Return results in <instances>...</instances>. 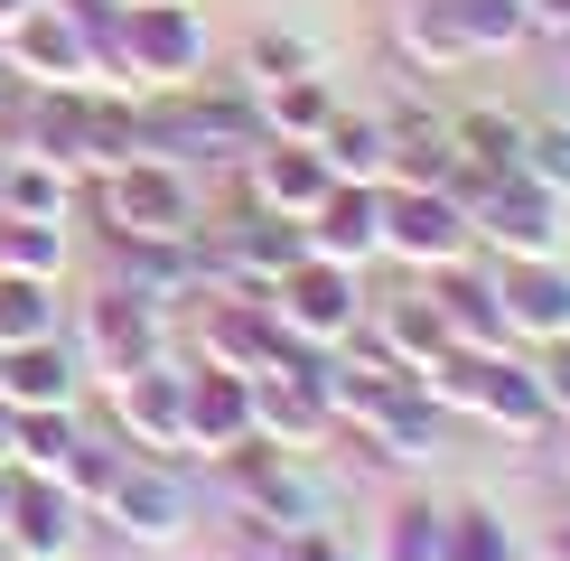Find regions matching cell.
<instances>
[{"label": "cell", "mask_w": 570, "mask_h": 561, "mask_svg": "<svg viewBox=\"0 0 570 561\" xmlns=\"http://www.w3.org/2000/svg\"><path fill=\"white\" fill-rule=\"evenodd\" d=\"M431 291V309H440V327H449V346H468V356H495V346H514V327H505V291H495V263H449V272H431L421 280Z\"/></svg>", "instance_id": "7"}, {"label": "cell", "mask_w": 570, "mask_h": 561, "mask_svg": "<svg viewBox=\"0 0 570 561\" xmlns=\"http://www.w3.org/2000/svg\"><path fill=\"white\" fill-rule=\"evenodd\" d=\"M112 412H122V431L140 440L150 459H178L187 450V374L159 356L140 374H112Z\"/></svg>", "instance_id": "10"}, {"label": "cell", "mask_w": 570, "mask_h": 561, "mask_svg": "<svg viewBox=\"0 0 570 561\" xmlns=\"http://www.w3.org/2000/svg\"><path fill=\"white\" fill-rule=\"evenodd\" d=\"M365 337L384 346L412 384L449 356V327H440V309H431V291H402V299H384V309H365Z\"/></svg>", "instance_id": "19"}, {"label": "cell", "mask_w": 570, "mask_h": 561, "mask_svg": "<svg viewBox=\"0 0 570 561\" xmlns=\"http://www.w3.org/2000/svg\"><path fill=\"white\" fill-rule=\"evenodd\" d=\"M38 10V0H0V29H19V19H29Z\"/></svg>", "instance_id": "35"}, {"label": "cell", "mask_w": 570, "mask_h": 561, "mask_svg": "<svg viewBox=\"0 0 570 561\" xmlns=\"http://www.w3.org/2000/svg\"><path fill=\"white\" fill-rule=\"evenodd\" d=\"M253 440V374H225V365H197L187 374V450L225 459Z\"/></svg>", "instance_id": "15"}, {"label": "cell", "mask_w": 570, "mask_h": 561, "mask_svg": "<svg viewBox=\"0 0 570 561\" xmlns=\"http://www.w3.org/2000/svg\"><path fill=\"white\" fill-rule=\"evenodd\" d=\"M225 486H234V505H244L263 533H299V524H327V514H337V486H327L318 450L244 440V450H225Z\"/></svg>", "instance_id": "1"}, {"label": "cell", "mask_w": 570, "mask_h": 561, "mask_svg": "<svg viewBox=\"0 0 570 561\" xmlns=\"http://www.w3.org/2000/svg\"><path fill=\"white\" fill-rule=\"evenodd\" d=\"M299 234H308V253H327V263L365 272L374 253H384V187H355V178H337V187H327V197L299 216Z\"/></svg>", "instance_id": "11"}, {"label": "cell", "mask_w": 570, "mask_h": 561, "mask_svg": "<svg viewBox=\"0 0 570 561\" xmlns=\"http://www.w3.org/2000/svg\"><path fill=\"white\" fill-rule=\"evenodd\" d=\"M0 197H10V216H66V169L57 159H19V169H0Z\"/></svg>", "instance_id": "29"}, {"label": "cell", "mask_w": 570, "mask_h": 561, "mask_svg": "<svg viewBox=\"0 0 570 561\" xmlns=\"http://www.w3.org/2000/svg\"><path fill=\"white\" fill-rule=\"evenodd\" d=\"M308 150L327 159V178H355V187H384V169H393V131H384V112H327V131L308 140Z\"/></svg>", "instance_id": "21"}, {"label": "cell", "mask_w": 570, "mask_h": 561, "mask_svg": "<svg viewBox=\"0 0 570 561\" xmlns=\"http://www.w3.org/2000/svg\"><path fill=\"white\" fill-rule=\"evenodd\" d=\"M495 291H505L514 346L570 337V253H552V263H495Z\"/></svg>", "instance_id": "12"}, {"label": "cell", "mask_w": 570, "mask_h": 561, "mask_svg": "<svg viewBox=\"0 0 570 561\" xmlns=\"http://www.w3.org/2000/svg\"><path fill=\"white\" fill-rule=\"evenodd\" d=\"M384 253L402 272H449L478 253V225H468V206L449 197V187H384Z\"/></svg>", "instance_id": "6"}, {"label": "cell", "mask_w": 570, "mask_h": 561, "mask_svg": "<svg viewBox=\"0 0 570 561\" xmlns=\"http://www.w3.org/2000/svg\"><path fill=\"white\" fill-rule=\"evenodd\" d=\"M112 66L140 76V85H197V66H206V19L187 10V0H122Z\"/></svg>", "instance_id": "5"}, {"label": "cell", "mask_w": 570, "mask_h": 561, "mask_svg": "<svg viewBox=\"0 0 570 561\" xmlns=\"http://www.w3.org/2000/svg\"><path fill=\"white\" fill-rule=\"evenodd\" d=\"M112 478H122V450H104V440L66 450V496H112Z\"/></svg>", "instance_id": "32"}, {"label": "cell", "mask_w": 570, "mask_h": 561, "mask_svg": "<svg viewBox=\"0 0 570 561\" xmlns=\"http://www.w3.org/2000/svg\"><path fill=\"white\" fill-rule=\"evenodd\" d=\"M393 47H402V66L412 76H468L478 66V47H468V29H459V10L449 0H393Z\"/></svg>", "instance_id": "16"}, {"label": "cell", "mask_w": 570, "mask_h": 561, "mask_svg": "<svg viewBox=\"0 0 570 561\" xmlns=\"http://www.w3.org/2000/svg\"><path fill=\"white\" fill-rule=\"evenodd\" d=\"M272 561H355V543L337 524H299V533H272Z\"/></svg>", "instance_id": "33"}, {"label": "cell", "mask_w": 570, "mask_h": 561, "mask_svg": "<svg viewBox=\"0 0 570 561\" xmlns=\"http://www.w3.org/2000/svg\"><path fill=\"white\" fill-rule=\"evenodd\" d=\"M561 440H570V431H561ZM561 478H570V450H561Z\"/></svg>", "instance_id": "37"}, {"label": "cell", "mask_w": 570, "mask_h": 561, "mask_svg": "<svg viewBox=\"0 0 570 561\" xmlns=\"http://www.w3.org/2000/svg\"><path fill=\"white\" fill-rule=\"evenodd\" d=\"M468 225H478L487 263H552V253H570V206L552 187H533V178H495L468 206Z\"/></svg>", "instance_id": "3"}, {"label": "cell", "mask_w": 570, "mask_h": 561, "mask_svg": "<svg viewBox=\"0 0 570 561\" xmlns=\"http://www.w3.org/2000/svg\"><path fill=\"white\" fill-rule=\"evenodd\" d=\"M449 10H459V29H468V47H478V57H505V47L542 38L524 0H449Z\"/></svg>", "instance_id": "26"}, {"label": "cell", "mask_w": 570, "mask_h": 561, "mask_svg": "<svg viewBox=\"0 0 570 561\" xmlns=\"http://www.w3.org/2000/svg\"><path fill=\"white\" fill-rule=\"evenodd\" d=\"M104 216L122 244H187L197 234V187L178 159H122L104 169Z\"/></svg>", "instance_id": "4"}, {"label": "cell", "mask_w": 570, "mask_h": 561, "mask_svg": "<svg viewBox=\"0 0 570 561\" xmlns=\"http://www.w3.org/2000/svg\"><path fill=\"white\" fill-rule=\"evenodd\" d=\"M85 327H94V356H104V374H140V365L169 356V337H159V299H140V291H104Z\"/></svg>", "instance_id": "17"}, {"label": "cell", "mask_w": 570, "mask_h": 561, "mask_svg": "<svg viewBox=\"0 0 570 561\" xmlns=\"http://www.w3.org/2000/svg\"><path fill=\"white\" fill-rule=\"evenodd\" d=\"M524 178L552 187L570 206V112H533V140H524Z\"/></svg>", "instance_id": "30"}, {"label": "cell", "mask_w": 570, "mask_h": 561, "mask_svg": "<svg viewBox=\"0 0 570 561\" xmlns=\"http://www.w3.org/2000/svg\"><path fill=\"white\" fill-rule=\"evenodd\" d=\"M0 403H10V412H66V403H76V356H66L57 337L0 346Z\"/></svg>", "instance_id": "18"}, {"label": "cell", "mask_w": 570, "mask_h": 561, "mask_svg": "<svg viewBox=\"0 0 570 561\" xmlns=\"http://www.w3.org/2000/svg\"><path fill=\"white\" fill-rule=\"evenodd\" d=\"M112 524L131 533V543H178L187 524H197V505H187V478L169 459H122V478H112Z\"/></svg>", "instance_id": "9"}, {"label": "cell", "mask_w": 570, "mask_h": 561, "mask_svg": "<svg viewBox=\"0 0 570 561\" xmlns=\"http://www.w3.org/2000/svg\"><path fill=\"white\" fill-rule=\"evenodd\" d=\"M440 533H449V514L440 505H421V496H402L384 524H374V543L365 561H440Z\"/></svg>", "instance_id": "25"}, {"label": "cell", "mask_w": 570, "mask_h": 561, "mask_svg": "<svg viewBox=\"0 0 570 561\" xmlns=\"http://www.w3.org/2000/svg\"><path fill=\"white\" fill-rule=\"evenodd\" d=\"M524 356H533V384H542L552 431H570V337H542V346H524Z\"/></svg>", "instance_id": "31"}, {"label": "cell", "mask_w": 570, "mask_h": 561, "mask_svg": "<svg viewBox=\"0 0 570 561\" xmlns=\"http://www.w3.org/2000/svg\"><path fill=\"white\" fill-rule=\"evenodd\" d=\"M533 561H570V524H561V533H542V552H533Z\"/></svg>", "instance_id": "34"}, {"label": "cell", "mask_w": 570, "mask_h": 561, "mask_svg": "<svg viewBox=\"0 0 570 561\" xmlns=\"http://www.w3.org/2000/svg\"><path fill=\"white\" fill-rule=\"evenodd\" d=\"M440 561H533V552H524V533H514L495 505H449Z\"/></svg>", "instance_id": "23"}, {"label": "cell", "mask_w": 570, "mask_h": 561, "mask_svg": "<svg viewBox=\"0 0 570 561\" xmlns=\"http://www.w3.org/2000/svg\"><path fill=\"white\" fill-rule=\"evenodd\" d=\"M0 514H10V478H0Z\"/></svg>", "instance_id": "36"}, {"label": "cell", "mask_w": 570, "mask_h": 561, "mask_svg": "<svg viewBox=\"0 0 570 561\" xmlns=\"http://www.w3.org/2000/svg\"><path fill=\"white\" fill-rule=\"evenodd\" d=\"M291 76H327V47L308 38V29H253V47H244V85L272 94V85H291Z\"/></svg>", "instance_id": "22"}, {"label": "cell", "mask_w": 570, "mask_h": 561, "mask_svg": "<svg viewBox=\"0 0 570 561\" xmlns=\"http://www.w3.org/2000/svg\"><path fill=\"white\" fill-rule=\"evenodd\" d=\"M19 337H57V291H47L38 272L0 280V346H19Z\"/></svg>", "instance_id": "27"}, {"label": "cell", "mask_w": 570, "mask_h": 561, "mask_svg": "<svg viewBox=\"0 0 570 561\" xmlns=\"http://www.w3.org/2000/svg\"><path fill=\"white\" fill-rule=\"evenodd\" d=\"M0 263H10V272H38V280H57L66 234L47 225V216H0Z\"/></svg>", "instance_id": "28"}, {"label": "cell", "mask_w": 570, "mask_h": 561, "mask_svg": "<svg viewBox=\"0 0 570 561\" xmlns=\"http://www.w3.org/2000/svg\"><path fill=\"white\" fill-rule=\"evenodd\" d=\"M0 543H10L19 561H66L76 552V496H66V478H10Z\"/></svg>", "instance_id": "13"}, {"label": "cell", "mask_w": 570, "mask_h": 561, "mask_svg": "<svg viewBox=\"0 0 570 561\" xmlns=\"http://www.w3.org/2000/svg\"><path fill=\"white\" fill-rule=\"evenodd\" d=\"M449 140L478 178H524V140H533V112H505V104H468L449 112Z\"/></svg>", "instance_id": "20"}, {"label": "cell", "mask_w": 570, "mask_h": 561, "mask_svg": "<svg viewBox=\"0 0 570 561\" xmlns=\"http://www.w3.org/2000/svg\"><path fill=\"white\" fill-rule=\"evenodd\" d=\"M263 299H272V318H281L291 346H346L355 327H365V280H355L346 263H327V253L291 263Z\"/></svg>", "instance_id": "2"}, {"label": "cell", "mask_w": 570, "mask_h": 561, "mask_svg": "<svg viewBox=\"0 0 570 561\" xmlns=\"http://www.w3.org/2000/svg\"><path fill=\"white\" fill-rule=\"evenodd\" d=\"M327 112H337V94H327V76H291L263 94V140H318Z\"/></svg>", "instance_id": "24"}, {"label": "cell", "mask_w": 570, "mask_h": 561, "mask_svg": "<svg viewBox=\"0 0 570 561\" xmlns=\"http://www.w3.org/2000/svg\"><path fill=\"white\" fill-rule=\"evenodd\" d=\"M468 421H487V431H505V440H552V412H542V384H533L524 346L478 356V374H468Z\"/></svg>", "instance_id": "8"}, {"label": "cell", "mask_w": 570, "mask_h": 561, "mask_svg": "<svg viewBox=\"0 0 570 561\" xmlns=\"http://www.w3.org/2000/svg\"><path fill=\"white\" fill-rule=\"evenodd\" d=\"M327 187H337V178H327V159L308 150V140H263V150L244 159V197L263 206V216H291L299 225Z\"/></svg>", "instance_id": "14"}]
</instances>
